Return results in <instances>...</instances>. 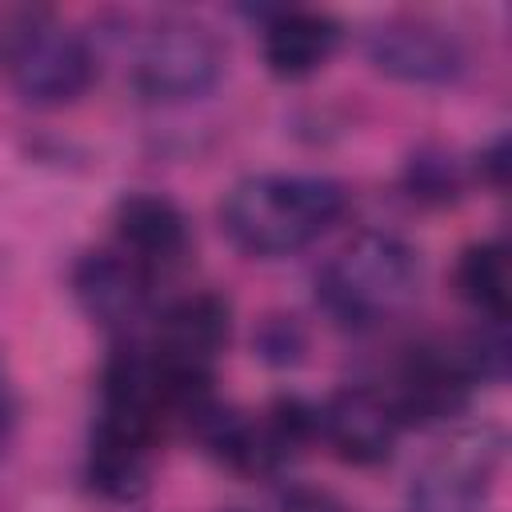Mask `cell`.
<instances>
[{
  "instance_id": "1",
  "label": "cell",
  "mask_w": 512,
  "mask_h": 512,
  "mask_svg": "<svg viewBox=\"0 0 512 512\" xmlns=\"http://www.w3.org/2000/svg\"><path fill=\"white\" fill-rule=\"evenodd\" d=\"M348 212V188L312 172H264L232 184L220 228L244 256L276 260L308 248Z\"/></svg>"
},
{
  "instance_id": "2",
  "label": "cell",
  "mask_w": 512,
  "mask_h": 512,
  "mask_svg": "<svg viewBox=\"0 0 512 512\" xmlns=\"http://www.w3.org/2000/svg\"><path fill=\"white\" fill-rule=\"evenodd\" d=\"M420 292V256L392 232L352 236L320 272L316 304L340 324L368 332L400 316Z\"/></svg>"
},
{
  "instance_id": "3",
  "label": "cell",
  "mask_w": 512,
  "mask_h": 512,
  "mask_svg": "<svg viewBox=\"0 0 512 512\" xmlns=\"http://www.w3.org/2000/svg\"><path fill=\"white\" fill-rule=\"evenodd\" d=\"M220 36L188 16H168L148 28L132 60V88L148 104H188L208 96L224 76Z\"/></svg>"
},
{
  "instance_id": "4",
  "label": "cell",
  "mask_w": 512,
  "mask_h": 512,
  "mask_svg": "<svg viewBox=\"0 0 512 512\" xmlns=\"http://www.w3.org/2000/svg\"><path fill=\"white\" fill-rule=\"evenodd\" d=\"M4 56L12 88L40 108L72 104L96 80V52L88 40L52 28L44 16H24L8 36Z\"/></svg>"
},
{
  "instance_id": "5",
  "label": "cell",
  "mask_w": 512,
  "mask_h": 512,
  "mask_svg": "<svg viewBox=\"0 0 512 512\" xmlns=\"http://www.w3.org/2000/svg\"><path fill=\"white\" fill-rule=\"evenodd\" d=\"M368 64L400 84H420V88H436V84H452L460 80L468 56L464 44L436 20L424 16H392L384 24H376L368 32Z\"/></svg>"
},
{
  "instance_id": "6",
  "label": "cell",
  "mask_w": 512,
  "mask_h": 512,
  "mask_svg": "<svg viewBox=\"0 0 512 512\" xmlns=\"http://www.w3.org/2000/svg\"><path fill=\"white\" fill-rule=\"evenodd\" d=\"M504 440L492 428L464 432L412 480V512H480L500 468Z\"/></svg>"
},
{
  "instance_id": "7",
  "label": "cell",
  "mask_w": 512,
  "mask_h": 512,
  "mask_svg": "<svg viewBox=\"0 0 512 512\" xmlns=\"http://www.w3.org/2000/svg\"><path fill=\"white\" fill-rule=\"evenodd\" d=\"M156 432L160 428L144 416L100 408V420L92 424V440H88V484L116 504L140 500L152 476Z\"/></svg>"
},
{
  "instance_id": "8",
  "label": "cell",
  "mask_w": 512,
  "mask_h": 512,
  "mask_svg": "<svg viewBox=\"0 0 512 512\" xmlns=\"http://www.w3.org/2000/svg\"><path fill=\"white\" fill-rule=\"evenodd\" d=\"M472 376L460 360L456 340L416 344L400 364V388L388 400L400 424H444L464 412Z\"/></svg>"
},
{
  "instance_id": "9",
  "label": "cell",
  "mask_w": 512,
  "mask_h": 512,
  "mask_svg": "<svg viewBox=\"0 0 512 512\" xmlns=\"http://www.w3.org/2000/svg\"><path fill=\"white\" fill-rule=\"evenodd\" d=\"M320 436L332 444V452L344 464L376 468L392 456L400 420H396L388 396L348 384L320 404Z\"/></svg>"
},
{
  "instance_id": "10",
  "label": "cell",
  "mask_w": 512,
  "mask_h": 512,
  "mask_svg": "<svg viewBox=\"0 0 512 512\" xmlns=\"http://www.w3.org/2000/svg\"><path fill=\"white\" fill-rule=\"evenodd\" d=\"M232 336V304L220 292H192L184 300H176L156 328V344L152 356L168 368H184V372H208L212 376V360L224 352Z\"/></svg>"
},
{
  "instance_id": "11",
  "label": "cell",
  "mask_w": 512,
  "mask_h": 512,
  "mask_svg": "<svg viewBox=\"0 0 512 512\" xmlns=\"http://www.w3.org/2000/svg\"><path fill=\"white\" fill-rule=\"evenodd\" d=\"M72 296L88 320L104 328H128L148 304V272L120 252H84L72 268Z\"/></svg>"
},
{
  "instance_id": "12",
  "label": "cell",
  "mask_w": 512,
  "mask_h": 512,
  "mask_svg": "<svg viewBox=\"0 0 512 512\" xmlns=\"http://www.w3.org/2000/svg\"><path fill=\"white\" fill-rule=\"evenodd\" d=\"M340 48V24L316 8H276L260 28V52L276 80L320 72Z\"/></svg>"
},
{
  "instance_id": "13",
  "label": "cell",
  "mask_w": 512,
  "mask_h": 512,
  "mask_svg": "<svg viewBox=\"0 0 512 512\" xmlns=\"http://www.w3.org/2000/svg\"><path fill=\"white\" fill-rule=\"evenodd\" d=\"M116 236L140 264L176 260L188 248V220L160 192H128L116 204Z\"/></svg>"
},
{
  "instance_id": "14",
  "label": "cell",
  "mask_w": 512,
  "mask_h": 512,
  "mask_svg": "<svg viewBox=\"0 0 512 512\" xmlns=\"http://www.w3.org/2000/svg\"><path fill=\"white\" fill-rule=\"evenodd\" d=\"M456 292L484 320H508L512 308V264L508 248L496 240L468 244L456 260Z\"/></svg>"
},
{
  "instance_id": "15",
  "label": "cell",
  "mask_w": 512,
  "mask_h": 512,
  "mask_svg": "<svg viewBox=\"0 0 512 512\" xmlns=\"http://www.w3.org/2000/svg\"><path fill=\"white\" fill-rule=\"evenodd\" d=\"M404 188L412 200L420 204H452L464 188V176H460V160L444 148H416L404 164Z\"/></svg>"
},
{
  "instance_id": "16",
  "label": "cell",
  "mask_w": 512,
  "mask_h": 512,
  "mask_svg": "<svg viewBox=\"0 0 512 512\" xmlns=\"http://www.w3.org/2000/svg\"><path fill=\"white\" fill-rule=\"evenodd\" d=\"M308 352V336L296 316H268L256 328V356L272 368H292Z\"/></svg>"
},
{
  "instance_id": "17",
  "label": "cell",
  "mask_w": 512,
  "mask_h": 512,
  "mask_svg": "<svg viewBox=\"0 0 512 512\" xmlns=\"http://www.w3.org/2000/svg\"><path fill=\"white\" fill-rule=\"evenodd\" d=\"M508 168H512V148H508V136L500 132V136H492V140L480 148L476 172H480V180H484L488 188L504 192V188H508Z\"/></svg>"
},
{
  "instance_id": "18",
  "label": "cell",
  "mask_w": 512,
  "mask_h": 512,
  "mask_svg": "<svg viewBox=\"0 0 512 512\" xmlns=\"http://www.w3.org/2000/svg\"><path fill=\"white\" fill-rule=\"evenodd\" d=\"M284 512H340V504L324 492H312V488H292L284 496Z\"/></svg>"
},
{
  "instance_id": "19",
  "label": "cell",
  "mask_w": 512,
  "mask_h": 512,
  "mask_svg": "<svg viewBox=\"0 0 512 512\" xmlns=\"http://www.w3.org/2000/svg\"><path fill=\"white\" fill-rule=\"evenodd\" d=\"M16 412H20V400H16L12 376H8V368H4V360H0V440L12 432V424H16Z\"/></svg>"
},
{
  "instance_id": "20",
  "label": "cell",
  "mask_w": 512,
  "mask_h": 512,
  "mask_svg": "<svg viewBox=\"0 0 512 512\" xmlns=\"http://www.w3.org/2000/svg\"><path fill=\"white\" fill-rule=\"evenodd\" d=\"M228 512H244V508H228Z\"/></svg>"
}]
</instances>
